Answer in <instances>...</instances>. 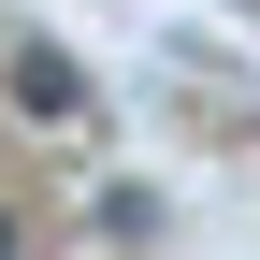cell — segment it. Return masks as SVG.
<instances>
[{
	"mask_svg": "<svg viewBox=\"0 0 260 260\" xmlns=\"http://www.w3.org/2000/svg\"><path fill=\"white\" fill-rule=\"evenodd\" d=\"M0 87H15V116H44V130L87 116V73H73L58 44H15V58H0Z\"/></svg>",
	"mask_w": 260,
	"mask_h": 260,
	"instance_id": "1",
	"label": "cell"
},
{
	"mask_svg": "<svg viewBox=\"0 0 260 260\" xmlns=\"http://www.w3.org/2000/svg\"><path fill=\"white\" fill-rule=\"evenodd\" d=\"M15 246H29V232H15V203H0V260H15Z\"/></svg>",
	"mask_w": 260,
	"mask_h": 260,
	"instance_id": "2",
	"label": "cell"
}]
</instances>
